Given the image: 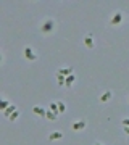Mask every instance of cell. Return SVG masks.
<instances>
[{
	"mask_svg": "<svg viewBox=\"0 0 129 145\" xmlns=\"http://www.w3.org/2000/svg\"><path fill=\"white\" fill-rule=\"evenodd\" d=\"M74 81H76V77H74V74H71V76H68V77H66V84H64V85H66L68 89H69V87L73 85V82H74Z\"/></svg>",
	"mask_w": 129,
	"mask_h": 145,
	"instance_id": "7c38bea8",
	"label": "cell"
},
{
	"mask_svg": "<svg viewBox=\"0 0 129 145\" xmlns=\"http://www.w3.org/2000/svg\"><path fill=\"white\" fill-rule=\"evenodd\" d=\"M50 110L57 114V116H60V110H58V103H50Z\"/></svg>",
	"mask_w": 129,
	"mask_h": 145,
	"instance_id": "9a60e30c",
	"label": "cell"
},
{
	"mask_svg": "<svg viewBox=\"0 0 129 145\" xmlns=\"http://www.w3.org/2000/svg\"><path fill=\"white\" fill-rule=\"evenodd\" d=\"M121 21H123V13H115L113 15V18L112 19H110V24H112V26H115V24H121Z\"/></svg>",
	"mask_w": 129,
	"mask_h": 145,
	"instance_id": "3957f363",
	"label": "cell"
},
{
	"mask_svg": "<svg viewBox=\"0 0 129 145\" xmlns=\"http://www.w3.org/2000/svg\"><path fill=\"white\" fill-rule=\"evenodd\" d=\"M32 113H34V114H39V116H44V118H45L47 110H44L42 106H32Z\"/></svg>",
	"mask_w": 129,
	"mask_h": 145,
	"instance_id": "8992f818",
	"label": "cell"
},
{
	"mask_svg": "<svg viewBox=\"0 0 129 145\" xmlns=\"http://www.w3.org/2000/svg\"><path fill=\"white\" fill-rule=\"evenodd\" d=\"M60 139H63V132H60V131H55L49 135V140H60Z\"/></svg>",
	"mask_w": 129,
	"mask_h": 145,
	"instance_id": "9c48e42d",
	"label": "cell"
},
{
	"mask_svg": "<svg viewBox=\"0 0 129 145\" xmlns=\"http://www.w3.org/2000/svg\"><path fill=\"white\" fill-rule=\"evenodd\" d=\"M112 97H113V92H112V90H107L103 95H100V102H102V103H107V102L112 100Z\"/></svg>",
	"mask_w": 129,
	"mask_h": 145,
	"instance_id": "5b68a950",
	"label": "cell"
},
{
	"mask_svg": "<svg viewBox=\"0 0 129 145\" xmlns=\"http://www.w3.org/2000/svg\"><path fill=\"white\" fill-rule=\"evenodd\" d=\"M123 127H124V132H126V134H129V126H123Z\"/></svg>",
	"mask_w": 129,
	"mask_h": 145,
	"instance_id": "d6986e66",
	"label": "cell"
},
{
	"mask_svg": "<svg viewBox=\"0 0 129 145\" xmlns=\"http://www.w3.org/2000/svg\"><path fill=\"white\" fill-rule=\"evenodd\" d=\"M86 126H87V123L84 119L76 121L74 124H73V131H82V129H86Z\"/></svg>",
	"mask_w": 129,
	"mask_h": 145,
	"instance_id": "277c9868",
	"label": "cell"
},
{
	"mask_svg": "<svg viewBox=\"0 0 129 145\" xmlns=\"http://www.w3.org/2000/svg\"><path fill=\"white\" fill-rule=\"evenodd\" d=\"M58 103V110H60V114L61 113H64V108H66V106H64V103L63 102H57Z\"/></svg>",
	"mask_w": 129,
	"mask_h": 145,
	"instance_id": "2e32d148",
	"label": "cell"
},
{
	"mask_svg": "<svg viewBox=\"0 0 129 145\" xmlns=\"http://www.w3.org/2000/svg\"><path fill=\"white\" fill-rule=\"evenodd\" d=\"M16 110H18V108H16L15 105H10V106H8V108L3 111V116H5V118H10V116H11V114H13Z\"/></svg>",
	"mask_w": 129,
	"mask_h": 145,
	"instance_id": "ba28073f",
	"label": "cell"
},
{
	"mask_svg": "<svg viewBox=\"0 0 129 145\" xmlns=\"http://www.w3.org/2000/svg\"><path fill=\"white\" fill-rule=\"evenodd\" d=\"M84 45H86L87 48H94V39H92V34L86 36V39H84Z\"/></svg>",
	"mask_w": 129,
	"mask_h": 145,
	"instance_id": "30bf717a",
	"label": "cell"
},
{
	"mask_svg": "<svg viewBox=\"0 0 129 145\" xmlns=\"http://www.w3.org/2000/svg\"><path fill=\"white\" fill-rule=\"evenodd\" d=\"M57 79H58V85H60V87H63L64 84H66V77L61 76V74H58V73H57Z\"/></svg>",
	"mask_w": 129,
	"mask_h": 145,
	"instance_id": "4fadbf2b",
	"label": "cell"
},
{
	"mask_svg": "<svg viewBox=\"0 0 129 145\" xmlns=\"http://www.w3.org/2000/svg\"><path fill=\"white\" fill-rule=\"evenodd\" d=\"M45 118H47L49 121H55V119L58 118V116H57V114H55V113H53V111L49 108V110H47V114H45Z\"/></svg>",
	"mask_w": 129,
	"mask_h": 145,
	"instance_id": "8fae6325",
	"label": "cell"
},
{
	"mask_svg": "<svg viewBox=\"0 0 129 145\" xmlns=\"http://www.w3.org/2000/svg\"><path fill=\"white\" fill-rule=\"evenodd\" d=\"M121 124H123V126H129V119H123Z\"/></svg>",
	"mask_w": 129,
	"mask_h": 145,
	"instance_id": "ac0fdd59",
	"label": "cell"
},
{
	"mask_svg": "<svg viewBox=\"0 0 129 145\" xmlns=\"http://www.w3.org/2000/svg\"><path fill=\"white\" fill-rule=\"evenodd\" d=\"M53 27H55V21H53V19H47V21L40 26V32L42 34H49V32L53 31Z\"/></svg>",
	"mask_w": 129,
	"mask_h": 145,
	"instance_id": "6da1fadb",
	"label": "cell"
},
{
	"mask_svg": "<svg viewBox=\"0 0 129 145\" xmlns=\"http://www.w3.org/2000/svg\"><path fill=\"white\" fill-rule=\"evenodd\" d=\"M57 73H58V74H61V76H64V77H68V76H71V74H73V68H60Z\"/></svg>",
	"mask_w": 129,
	"mask_h": 145,
	"instance_id": "52a82bcc",
	"label": "cell"
},
{
	"mask_svg": "<svg viewBox=\"0 0 129 145\" xmlns=\"http://www.w3.org/2000/svg\"><path fill=\"white\" fill-rule=\"evenodd\" d=\"M10 105H11V103L8 102V100H2V102H0V110H2V111H5V110H7Z\"/></svg>",
	"mask_w": 129,
	"mask_h": 145,
	"instance_id": "5bb4252c",
	"label": "cell"
},
{
	"mask_svg": "<svg viewBox=\"0 0 129 145\" xmlns=\"http://www.w3.org/2000/svg\"><path fill=\"white\" fill-rule=\"evenodd\" d=\"M24 56H26L29 61H36V60H37V55L32 52L31 47H26V48H24Z\"/></svg>",
	"mask_w": 129,
	"mask_h": 145,
	"instance_id": "7a4b0ae2",
	"label": "cell"
},
{
	"mask_svg": "<svg viewBox=\"0 0 129 145\" xmlns=\"http://www.w3.org/2000/svg\"><path fill=\"white\" fill-rule=\"evenodd\" d=\"M18 116H20V111L16 110V111H15V113H13V114H11V116H10V118H8V119H10V121H15V119L18 118Z\"/></svg>",
	"mask_w": 129,
	"mask_h": 145,
	"instance_id": "e0dca14e",
	"label": "cell"
}]
</instances>
